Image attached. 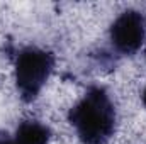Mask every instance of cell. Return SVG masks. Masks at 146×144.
Returning <instances> with one entry per match:
<instances>
[{"mask_svg": "<svg viewBox=\"0 0 146 144\" xmlns=\"http://www.w3.org/2000/svg\"><path fill=\"white\" fill-rule=\"evenodd\" d=\"M68 122L83 144H107L117 126L115 105L104 87H90L70 108Z\"/></svg>", "mask_w": 146, "mask_h": 144, "instance_id": "obj_1", "label": "cell"}, {"mask_svg": "<svg viewBox=\"0 0 146 144\" xmlns=\"http://www.w3.org/2000/svg\"><path fill=\"white\" fill-rule=\"evenodd\" d=\"M54 70V56L36 46H27L17 53L14 63L15 87L24 102L36 100Z\"/></svg>", "mask_w": 146, "mask_h": 144, "instance_id": "obj_2", "label": "cell"}, {"mask_svg": "<svg viewBox=\"0 0 146 144\" xmlns=\"http://www.w3.org/2000/svg\"><path fill=\"white\" fill-rule=\"evenodd\" d=\"M110 44L114 51L124 56H131L141 49L146 39V19L134 9L119 14L109 31Z\"/></svg>", "mask_w": 146, "mask_h": 144, "instance_id": "obj_3", "label": "cell"}, {"mask_svg": "<svg viewBox=\"0 0 146 144\" xmlns=\"http://www.w3.org/2000/svg\"><path fill=\"white\" fill-rule=\"evenodd\" d=\"M51 131L48 126L37 120H24L14 137H5L3 144H49Z\"/></svg>", "mask_w": 146, "mask_h": 144, "instance_id": "obj_4", "label": "cell"}, {"mask_svg": "<svg viewBox=\"0 0 146 144\" xmlns=\"http://www.w3.org/2000/svg\"><path fill=\"white\" fill-rule=\"evenodd\" d=\"M141 100H143V105H145V108H146V88L143 90V95H141Z\"/></svg>", "mask_w": 146, "mask_h": 144, "instance_id": "obj_5", "label": "cell"}, {"mask_svg": "<svg viewBox=\"0 0 146 144\" xmlns=\"http://www.w3.org/2000/svg\"><path fill=\"white\" fill-rule=\"evenodd\" d=\"M5 143V137H2V136H0V144H3Z\"/></svg>", "mask_w": 146, "mask_h": 144, "instance_id": "obj_6", "label": "cell"}]
</instances>
